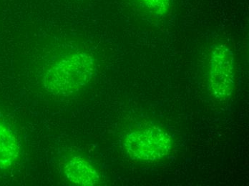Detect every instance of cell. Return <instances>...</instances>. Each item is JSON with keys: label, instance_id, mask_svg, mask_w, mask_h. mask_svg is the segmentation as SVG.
<instances>
[{"label": "cell", "instance_id": "obj_1", "mask_svg": "<svg viewBox=\"0 0 249 186\" xmlns=\"http://www.w3.org/2000/svg\"><path fill=\"white\" fill-rule=\"evenodd\" d=\"M95 71V60L90 54L84 52L67 54L46 69L44 87L53 95L68 96L87 85Z\"/></svg>", "mask_w": 249, "mask_h": 186}, {"label": "cell", "instance_id": "obj_2", "mask_svg": "<svg viewBox=\"0 0 249 186\" xmlns=\"http://www.w3.org/2000/svg\"><path fill=\"white\" fill-rule=\"evenodd\" d=\"M171 135L158 126H148L129 133L124 149L132 159L153 163L163 159L172 150Z\"/></svg>", "mask_w": 249, "mask_h": 186}, {"label": "cell", "instance_id": "obj_3", "mask_svg": "<svg viewBox=\"0 0 249 186\" xmlns=\"http://www.w3.org/2000/svg\"><path fill=\"white\" fill-rule=\"evenodd\" d=\"M209 86L214 98L225 101L231 96L235 86L234 56L224 44L215 45L211 54Z\"/></svg>", "mask_w": 249, "mask_h": 186}, {"label": "cell", "instance_id": "obj_4", "mask_svg": "<svg viewBox=\"0 0 249 186\" xmlns=\"http://www.w3.org/2000/svg\"><path fill=\"white\" fill-rule=\"evenodd\" d=\"M64 173L71 183L77 186H95L100 181L96 169L80 155H75L67 162Z\"/></svg>", "mask_w": 249, "mask_h": 186}, {"label": "cell", "instance_id": "obj_5", "mask_svg": "<svg viewBox=\"0 0 249 186\" xmlns=\"http://www.w3.org/2000/svg\"><path fill=\"white\" fill-rule=\"evenodd\" d=\"M19 146L11 130L0 121V169L11 167L18 160Z\"/></svg>", "mask_w": 249, "mask_h": 186}, {"label": "cell", "instance_id": "obj_6", "mask_svg": "<svg viewBox=\"0 0 249 186\" xmlns=\"http://www.w3.org/2000/svg\"><path fill=\"white\" fill-rule=\"evenodd\" d=\"M144 5L156 15L163 16L171 8V0H140Z\"/></svg>", "mask_w": 249, "mask_h": 186}]
</instances>
